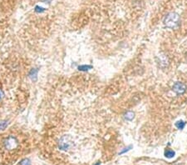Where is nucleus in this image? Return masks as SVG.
Wrapping results in <instances>:
<instances>
[{"label": "nucleus", "instance_id": "9", "mask_svg": "<svg viewBox=\"0 0 187 165\" xmlns=\"http://www.w3.org/2000/svg\"><path fill=\"white\" fill-rule=\"evenodd\" d=\"M91 69H92V66H91V65H82V66L78 67V69L80 71H87Z\"/></svg>", "mask_w": 187, "mask_h": 165}, {"label": "nucleus", "instance_id": "5", "mask_svg": "<svg viewBox=\"0 0 187 165\" xmlns=\"http://www.w3.org/2000/svg\"><path fill=\"white\" fill-rule=\"evenodd\" d=\"M185 124H186V123L185 121H183V120H180V121H177L176 123H175V127L177 128L178 129H184V128L185 127Z\"/></svg>", "mask_w": 187, "mask_h": 165}, {"label": "nucleus", "instance_id": "13", "mask_svg": "<svg viewBox=\"0 0 187 165\" xmlns=\"http://www.w3.org/2000/svg\"><path fill=\"white\" fill-rule=\"evenodd\" d=\"M95 165H100V162H98V163H96Z\"/></svg>", "mask_w": 187, "mask_h": 165}, {"label": "nucleus", "instance_id": "10", "mask_svg": "<svg viewBox=\"0 0 187 165\" xmlns=\"http://www.w3.org/2000/svg\"><path fill=\"white\" fill-rule=\"evenodd\" d=\"M7 126V122L4 121V120H1L0 121V130H3L5 129Z\"/></svg>", "mask_w": 187, "mask_h": 165}, {"label": "nucleus", "instance_id": "3", "mask_svg": "<svg viewBox=\"0 0 187 165\" xmlns=\"http://www.w3.org/2000/svg\"><path fill=\"white\" fill-rule=\"evenodd\" d=\"M73 139L70 135H63L60 138L58 142V147L61 150L63 151H67L73 147Z\"/></svg>", "mask_w": 187, "mask_h": 165}, {"label": "nucleus", "instance_id": "7", "mask_svg": "<svg viewBox=\"0 0 187 165\" xmlns=\"http://www.w3.org/2000/svg\"><path fill=\"white\" fill-rule=\"evenodd\" d=\"M37 69H33L31 71V73L29 74V77L32 78V81H36L37 80Z\"/></svg>", "mask_w": 187, "mask_h": 165}, {"label": "nucleus", "instance_id": "2", "mask_svg": "<svg viewBox=\"0 0 187 165\" xmlns=\"http://www.w3.org/2000/svg\"><path fill=\"white\" fill-rule=\"evenodd\" d=\"M181 22V18L177 13L172 12L168 13L164 19V24L167 28H176L179 27Z\"/></svg>", "mask_w": 187, "mask_h": 165}, {"label": "nucleus", "instance_id": "12", "mask_svg": "<svg viewBox=\"0 0 187 165\" xmlns=\"http://www.w3.org/2000/svg\"><path fill=\"white\" fill-rule=\"evenodd\" d=\"M3 96V91L1 89H0V99H1V98Z\"/></svg>", "mask_w": 187, "mask_h": 165}, {"label": "nucleus", "instance_id": "8", "mask_svg": "<svg viewBox=\"0 0 187 165\" xmlns=\"http://www.w3.org/2000/svg\"><path fill=\"white\" fill-rule=\"evenodd\" d=\"M134 116H135V114L133 112H127L125 114V118L126 120H129V121H132V120L134 118Z\"/></svg>", "mask_w": 187, "mask_h": 165}, {"label": "nucleus", "instance_id": "6", "mask_svg": "<svg viewBox=\"0 0 187 165\" xmlns=\"http://www.w3.org/2000/svg\"><path fill=\"white\" fill-rule=\"evenodd\" d=\"M175 151H173V150H171V149H166V151H165V156L168 158V159L173 158L175 156Z\"/></svg>", "mask_w": 187, "mask_h": 165}, {"label": "nucleus", "instance_id": "1", "mask_svg": "<svg viewBox=\"0 0 187 165\" xmlns=\"http://www.w3.org/2000/svg\"><path fill=\"white\" fill-rule=\"evenodd\" d=\"M3 137L0 142V149L3 153L13 156L20 149L19 138L13 134L7 135V136L3 135Z\"/></svg>", "mask_w": 187, "mask_h": 165}, {"label": "nucleus", "instance_id": "4", "mask_svg": "<svg viewBox=\"0 0 187 165\" xmlns=\"http://www.w3.org/2000/svg\"><path fill=\"white\" fill-rule=\"evenodd\" d=\"M186 88H187L186 85L184 84L181 82H175L173 87H172L173 91L176 93V94H183V93H185V91H186Z\"/></svg>", "mask_w": 187, "mask_h": 165}, {"label": "nucleus", "instance_id": "11", "mask_svg": "<svg viewBox=\"0 0 187 165\" xmlns=\"http://www.w3.org/2000/svg\"><path fill=\"white\" fill-rule=\"evenodd\" d=\"M20 165H31V163H30V160L28 159H25L22 161L20 163Z\"/></svg>", "mask_w": 187, "mask_h": 165}]
</instances>
